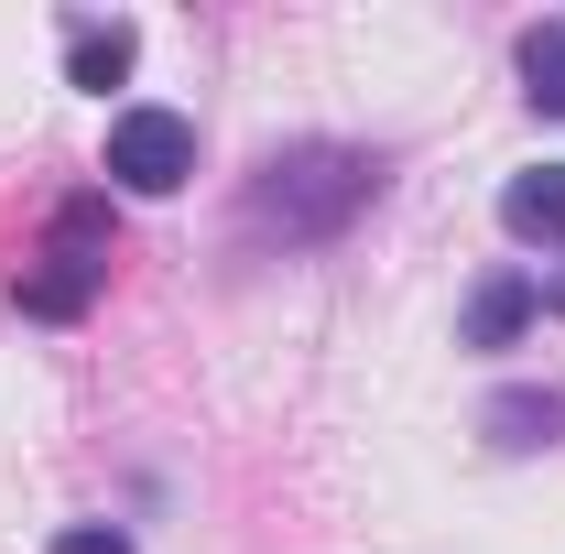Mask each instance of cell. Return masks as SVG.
<instances>
[{
	"label": "cell",
	"mask_w": 565,
	"mask_h": 554,
	"mask_svg": "<svg viewBox=\"0 0 565 554\" xmlns=\"http://www.w3.org/2000/svg\"><path fill=\"white\" fill-rule=\"evenodd\" d=\"M185 174H196V120H185V109H120V120H109V185L174 196Z\"/></svg>",
	"instance_id": "3"
},
{
	"label": "cell",
	"mask_w": 565,
	"mask_h": 554,
	"mask_svg": "<svg viewBox=\"0 0 565 554\" xmlns=\"http://www.w3.org/2000/svg\"><path fill=\"white\" fill-rule=\"evenodd\" d=\"M44 554H131V533H120V522H66Z\"/></svg>",
	"instance_id": "9"
},
{
	"label": "cell",
	"mask_w": 565,
	"mask_h": 554,
	"mask_svg": "<svg viewBox=\"0 0 565 554\" xmlns=\"http://www.w3.org/2000/svg\"><path fill=\"white\" fill-rule=\"evenodd\" d=\"M500 228L555 251V239H565V163H533V174H511V185H500Z\"/></svg>",
	"instance_id": "4"
},
{
	"label": "cell",
	"mask_w": 565,
	"mask_h": 554,
	"mask_svg": "<svg viewBox=\"0 0 565 554\" xmlns=\"http://www.w3.org/2000/svg\"><path fill=\"white\" fill-rule=\"evenodd\" d=\"M555 424H565L555 392H500V403H490V435H500V446H544Z\"/></svg>",
	"instance_id": "8"
},
{
	"label": "cell",
	"mask_w": 565,
	"mask_h": 554,
	"mask_svg": "<svg viewBox=\"0 0 565 554\" xmlns=\"http://www.w3.org/2000/svg\"><path fill=\"white\" fill-rule=\"evenodd\" d=\"M131 55H141L131 22H76V33H66V76H76V87H120Z\"/></svg>",
	"instance_id": "5"
},
{
	"label": "cell",
	"mask_w": 565,
	"mask_h": 554,
	"mask_svg": "<svg viewBox=\"0 0 565 554\" xmlns=\"http://www.w3.org/2000/svg\"><path fill=\"white\" fill-rule=\"evenodd\" d=\"M533 305H544L533 283H522V273H500L490 294L468 305V348H511V338H522V327H533Z\"/></svg>",
	"instance_id": "7"
},
{
	"label": "cell",
	"mask_w": 565,
	"mask_h": 554,
	"mask_svg": "<svg viewBox=\"0 0 565 554\" xmlns=\"http://www.w3.org/2000/svg\"><path fill=\"white\" fill-rule=\"evenodd\" d=\"M109 262H120V228H109V196H66V207L44 217V251H33V273L11 283L22 294V316H87L98 305V283H109Z\"/></svg>",
	"instance_id": "2"
},
{
	"label": "cell",
	"mask_w": 565,
	"mask_h": 554,
	"mask_svg": "<svg viewBox=\"0 0 565 554\" xmlns=\"http://www.w3.org/2000/svg\"><path fill=\"white\" fill-rule=\"evenodd\" d=\"M370 196H381V152H359V141H294V152H273V163L250 174L239 228H250V239H282V251H316V239H338Z\"/></svg>",
	"instance_id": "1"
},
{
	"label": "cell",
	"mask_w": 565,
	"mask_h": 554,
	"mask_svg": "<svg viewBox=\"0 0 565 554\" xmlns=\"http://www.w3.org/2000/svg\"><path fill=\"white\" fill-rule=\"evenodd\" d=\"M511 66H522V98H533L544 120H565V22H533V33L511 44Z\"/></svg>",
	"instance_id": "6"
}]
</instances>
